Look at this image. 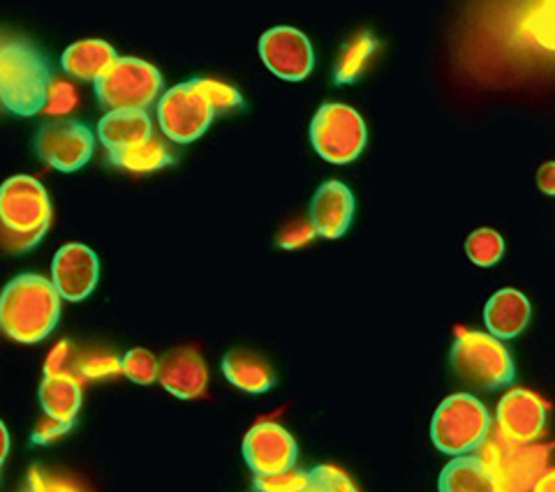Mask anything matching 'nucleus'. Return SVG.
<instances>
[{
  "mask_svg": "<svg viewBox=\"0 0 555 492\" xmlns=\"http://www.w3.org/2000/svg\"><path fill=\"white\" fill-rule=\"evenodd\" d=\"M253 485L262 492H306L310 490V477L308 471H297L292 467L278 474H267V477H255Z\"/></svg>",
  "mask_w": 555,
  "mask_h": 492,
  "instance_id": "obj_29",
  "label": "nucleus"
},
{
  "mask_svg": "<svg viewBox=\"0 0 555 492\" xmlns=\"http://www.w3.org/2000/svg\"><path fill=\"white\" fill-rule=\"evenodd\" d=\"M8 453H10V432L3 420H0V467H3Z\"/></svg>",
  "mask_w": 555,
  "mask_h": 492,
  "instance_id": "obj_39",
  "label": "nucleus"
},
{
  "mask_svg": "<svg viewBox=\"0 0 555 492\" xmlns=\"http://www.w3.org/2000/svg\"><path fill=\"white\" fill-rule=\"evenodd\" d=\"M491 426L493 418L479 398L454 393L433 414L430 437L440 453L465 455L477 451Z\"/></svg>",
  "mask_w": 555,
  "mask_h": 492,
  "instance_id": "obj_6",
  "label": "nucleus"
},
{
  "mask_svg": "<svg viewBox=\"0 0 555 492\" xmlns=\"http://www.w3.org/2000/svg\"><path fill=\"white\" fill-rule=\"evenodd\" d=\"M51 63L40 47L24 38L0 44V104L22 118L38 116L44 107Z\"/></svg>",
  "mask_w": 555,
  "mask_h": 492,
  "instance_id": "obj_3",
  "label": "nucleus"
},
{
  "mask_svg": "<svg viewBox=\"0 0 555 492\" xmlns=\"http://www.w3.org/2000/svg\"><path fill=\"white\" fill-rule=\"evenodd\" d=\"M67 361H69V345L67 342H59L54 349L49 351L47 363H44V375L67 373Z\"/></svg>",
  "mask_w": 555,
  "mask_h": 492,
  "instance_id": "obj_35",
  "label": "nucleus"
},
{
  "mask_svg": "<svg viewBox=\"0 0 555 492\" xmlns=\"http://www.w3.org/2000/svg\"><path fill=\"white\" fill-rule=\"evenodd\" d=\"M520 28H524V35L534 44L553 51V0H540V3L524 16Z\"/></svg>",
  "mask_w": 555,
  "mask_h": 492,
  "instance_id": "obj_27",
  "label": "nucleus"
},
{
  "mask_svg": "<svg viewBox=\"0 0 555 492\" xmlns=\"http://www.w3.org/2000/svg\"><path fill=\"white\" fill-rule=\"evenodd\" d=\"M366 122L347 104L326 102L310 122V144L328 165L354 163L366 148Z\"/></svg>",
  "mask_w": 555,
  "mask_h": 492,
  "instance_id": "obj_8",
  "label": "nucleus"
},
{
  "mask_svg": "<svg viewBox=\"0 0 555 492\" xmlns=\"http://www.w3.org/2000/svg\"><path fill=\"white\" fill-rule=\"evenodd\" d=\"M315 236L318 234H315V230H312V224L299 220V222L289 224L287 230H283L278 243H281V248H285V250H297V248H301V245L310 243Z\"/></svg>",
  "mask_w": 555,
  "mask_h": 492,
  "instance_id": "obj_33",
  "label": "nucleus"
},
{
  "mask_svg": "<svg viewBox=\"0 0 555 492\" xmlns=\"http://www.w3.org/2000/svg\"><path fill=\"white\" fill-rule=\"evenodd\" d=\"M243 461L255 477L292 469L299 461L297 439L273 420H262L243 437Z\"/></svg>",
  "mask_w": 555,
  "mask_h": 492,
  "instance_id": "obj_12",
  "label": "nucleus"
},
{
  "mask_svg": "<svg viewBox=\"0 0 555 492\" xmlns=\"http://www.w3.org/2000/svg\"><path fill=\"white\" fill-rule=\"evenodd\" d=\"M114 61H116V49L109 42L79 40L63 51L61 67L65 75L75 77L79 81L93 83L104 75V69H107Z\"/></svg>",
  "mask_w": 555,
  "mask_h": 492,
  "instance_id": "obj_21",
  "label": "nucleus"
},
{
  "mask_svg": "<svg viewBox=\"0 0 555 492\" xmlns=\"http://www.w3.org/2000/svg\"><path fill=\"white\" fill-rule=\"evenodd\" d=\"M537 187H540L546 197L555 195V165L546 163L537 171Z\"/></svg>",
  "mask_w": 555,
  "mask_h": 492,
  "instance_id": "obj_37",
  "label": "nucleus"
},
{
  "mask_svg": "<svg viewBox=\"0 0 555 492\" xmlns=\"http://www.w3.org/2000/svg\"><path fill=\"white\" fill-rule=\"evenodd\" d=\"M40 407L47 416L61 420V424L75 426L81 410V381L73 373L44 375L40 384Z\"/></svg>",
  "mask_w": 555,
  "mask_h": 492,
  "instance_id": "obj_20",
  "label": "nucleus"
},
{
  "mask_svg": "<svg viewBox=\"0 0 555 492\" xmlns=\"http://www.w3.org/2000/svg\"><path fill=\"white\" fill-rule=\"evenodd\" d=\"M438 488L442 492H493L489 471L477 455L470 453L454 455V461L442 469Z\"/></svg>",
  "mask_w": 555,
  "mask_h": 492,
  "instance_id": "obj_23",
  "label": "nucleus"
},
{
  "mask_svg": "<svg viewBox=\"0 0 555 492\" xmlns=\"http://www.w3.org/2000/svg\"><path fill=\"white\" fill-rule=\"evenodd\" d=\"M77 373L79 377L89 379V381H100V379H109L120 375V359L114 354V351H89L77 361Z\"/></svg>",
  "mask_w": 555,
  "mask_h": 492,
  "instance_id": "obj_28",
  "label": "nucleus"
},
{
  "mask_svg": "<svg viewBox=\"0 0 555 492\" xmlns=\"http://www.w3.org/2000/svg\"><path fill=\"white\" fill-rule=\"evenodd\" d=\"M495 428L514 444L537 442L546 428L544 400L528 389L507 391L498 402Z\"/></svg>",
  "mask_w": 555,
  "mask_h": 492,
  "instance_id": "obj_14",
  "label": "nucleus"
},
{
  "mask_svg": "<svg viewBox=\"0 0 555 492\" xmlns=\"http://www.w3.org/2000/svg\"><path fill=\"white\" fill-rule=\"evenodd\" d=\"M193 81L197 83V88L204 93V98L211 102V107L216 109V114L243 107V95L236 91L234 86L216 81V79H193Z\"/></svg>",
  "mask_w": 555,
  "mask_h": 492,
  "instance_id": "obj_30",
  "label": "nucleus"
},
{
  "mask_svg": "<svg viewBox=\"0 0 555 492\" xmlns=\"http://www.w3.org/2000/svg\"><path fill=\"white\" fill-rule=\"evenodd\" d=\"M354 195L340 181H326L318 187L315 197L310 199L308 222L318 236L336 241L347 234L354 220Z\"/></svg>",
  "mask_w": 555,
  "mask_h": 492,
  "instance_id": "obj_16",
  "label": "nucleus"
},
{
  "mask_svg": "<svg viewBox=\"0 0 555 492\" xmlns=\"http://www.w3.org/2000/svg\"><path fill=\"white\" fill-rule=\"evenodd\" d=\"M153 134L146 109H109L98 122L95 137L107 153L126 151Z\"/></svg>",
  "mask_w": 555,
  "mask_h": 492,
  "instance_id": "obj_18",
  "label": "nucleus"
},
{
  "mask_svg": "<svg viewBox=\"0 0 555 492\" xmlns=\"http://www.w3.org/2000/svg\"><path fill=\"white\" fill-rule=\"evenodd\" d=\"M98 137L81 120H49L35 134V153L40 160L63 173H75L89 165Z\"/></svg>",
  "mask_w": 555,
  "mask_h": 492,
  "instance_id": "obj_10",
  "label": "nucleus"
},
{
  "mask_svg": "<svg viewBox=\"0 0 555 492\" xmlns=\"http://www.w3.org/2000/svg\"><path fill=\"white\" fill-rule=\"evenodd\" d=\"M220 367L224 379L243 393H267L275 384V371L271 363L267 361V357L257 354L253 349H230L228 354L222 357Z\"/></svg>",
  "mask_w": 555,
  "mask_h": 492,
  "instance_id": "obj_19",
  "label": "nucleus"
},
{
  "mask_svg": "<svg viewBox=\"0 0 555 492\" xmlns=\"http://www.w3.org/2000/svg\"><path fill=\"white\" fill-rule=\"evenodd\" d=\"M79 102V95L75 91L73 83H67L63 79H51L49 83V91H47V100H44V107L42 112L47 116H67L69 112H75Z\"/></svg>",
  "mask_w": 555,
  "mask_h": 492,
  "instance_id": "obj_31",
  "label": "nucleus"
},
{
  "mask_svg": "<svg viewBox=\"0 0 555 492\" xmlns=\"http://www.w3.org/2000/svg\"><path fill=\"white\" fill-rule=\"evenodd\" d=\"M28 485H30L33 490H40V492H44V490H73V488H75V483L49 479L47 474H44L42 469H38V467L30 469V474H28Z\"/></svg>",
  "mask_w": 555,
  "mask_h": 492,
  "instance_id": "obj_36",
  "label": "nucleus"
},
{
  "mask_svg": "<svg viewBox=\"0 0 555 492\" xmlns=\"http://www.w3.org/2000/svg\"><path fill=\"white\" fill-rule=\"evenodd\" d=\"M214 118L216 109L193 79L171 86L158 98V126L173 144L188 146L197 142L211 128Z\"/></svg>",
  "mask_w": 555,
  "mask_h": 492,
  "instance_id": "obj_9",
  "label": "nucleus"
},
{
  "mask_svg": "<svg viewBox=\"0 0 555 492\" xmlns=\"http://www.w3.org/2000/svg\"><path fill=\"white\" fill-rule=\"evenodd\" d=\"M109 163L132 173H151L169 167L173 163V153L163 139L151 134L144 142H139L126 151L109 153Z\"/></svg>",
  "mask_w": 555,
  "mask_h": 492,
  "instance_id": "obj_22",
  "label": "nucleus"
},
{
  "mask_svg": "<svg viewBox=\"0 0 555 492\" xmlns=\"http://www.w3.org/2000/svg\"><path fill=\"white\" fill-rule=\"evenodd\" d=\"M551 444H514L491 426L477 446V458L483 463L493 492H528L551 465Z\"/></svg>",
  "mask_w": 555,
  "mask_h": 492,
  "instance_id": "obj_4",
  "label": "nucleus"
},
{
  "mask_svg": "<svg viewBox=\"0 0 555 492\" xmlns=\"http://www.w3.org/2000/svg\"><path fill=\"white\" fill-rule=\"evenodd\" d=\"M532 318V308L526 294L518 289H500L483 308V324L491 336L500 340H514L526 331Z\"/></svg>",
  "mask_w": 555,
  "mask_h": 492,
  "instance_id": "obj_17",
  "label": "nucleus"
},
{
  "mask_svg": "<svg viewBox=\"0 0 555 492\" xmlns=\"http://www.w3.org/2000/svg\"><path fill=\"white\" fill-rule=\"evenodd\" d=\"M69 428H73V426L61 424V420L44 414V418L40 420L38 428H35V432H33V444H51V442H56V439H61Z\"/></svg>",
  "mask_w": 555,
  "mask_h": 492,
  "instance_id": "obj_34",
  "label": "nucleus"
},
{
  "mask_svg": "<svg viewBox=\"0 0 555 492\" xmlns=\"http://www.w3.org/2000/svg\"><path fill=\"white\" fill-rule=\"evenodd\" d=\"M465 255L475 263V267L491 269L502 257H505V241H502V236L495 230L481 226V230H475L470 236H467Z\"/></svg>",
  "mask_w": 555,
  "mask_h": 492,
  "instance_id": "obj_25",
  "label": "nucleus"
},
{
  "mask_svg": "<svg viewBox=\"0 0 555 492\" xmlns=\"http://www.w3.org/2000/svg\"><path fill=\"white\" fill-rule=\"evenodd\" d=\"M310 490L318 492H354L357 483L347 477V474L332 465H318L308 471Z\"/></svg>",
  "mask_w": 555,
  "mask_h": 492,
  "instance_id": "obj_32",
  "label": "nucleus"
},
{
  "mask_svg": "<svg viewBox=\"0 0 555 492\" xmlns=\"http://www.w3.org/2000/svg\"><path fill=\"white\" fill-rule=\"evenodd\" d=\"M451 367L479 391L507 389L516 379V367L505 340L491 333L465 331L451 347Z\"/></svg>",
  "mask_w": 555,
  "mask_h": 492,
  "instance_id": "obj_5",
  "label": "nucleus"
},
{
  "mask_svg": "<svg viewBox=\"0 0 555 492\" xmlns=\"http://www.w3.org/2000/svg\"><path fill=\"white\" fill-rule=\"evenodd\" d=\"M259 59L283 81H304L315 67V49L299 28L275 26L259 38Z\"/></svg>",
  "mask_w": 555,
  "mask_h": 492,
  "instance_id": "obj_11",
  "label": "nucleus"
},
{
  "mask_svg": "<svg viewBox=\"0 0 555 492\" xmlns=\"http://www.w3.org/2000/svg\"><path fill=\"white\" fill-rule=\"evenodd\" d=\"M375 51H377V40L373 33L363 30V33L354 35V38L347 42L340 51L336 69H334V81L340 86L354 83L363 73H366V67L373 61Z\"/></svg>",
  "mask_w": 555,
  "mask_h": 492,
  "instance_id": "obj_24",
  "label": "nucleus"
},
{
  "mask_svg": "<svg viewBox=\"0 0 555 492\" xmlns=\"http://www.w3.org/2000/svg\"><path fill=\"white\" fill-rule=\"evenodd\" d=\"M95 98L104 109H149L163 93V75L158 67L132 56H116L93 81Z\"/></svg>",
  "mask_w": 555,
  "mask_h": 492,
  "instance_id": "obj_7",
  "label": "nucleus"
},
{
  "mask_svg": "<svg viewBox=\"0 0 555 492\" xmlns=\"http://www.w3.org/2000/svg\"><path fill=\"white\" fill-rule=\"evenodd\" d=\"M158 384L179 400H197L208 389V367L195 345L169 349L158 365Z\"/></svg>",
  "mask_w": 555,
  "mask_h": 492,
  "instance_id": "obj_15",
  "label": "nucleus"
},
{
  "mask_svg": "<svg viewBox=\"0 0 555 492\" xmlns=\"http://www.w3.org/2000/svg\"><path fill=\"white\" fill-rule=\"evenodd\" d=\"M100 280V259L83 243H65L51 261V283L63 301L79 303L89 298Z\"/></svg>",
  "mask_w": 555,
  "mask_h": 492,
  "instance_id": "obj_13",
  "label": "nucleus"
},
{
  "mask_svg": "<svg viewBox=\"0 0 555 492\" xmlns=\"http://www.w3.org/2000/svg\"><path fill=\"white\" fill-rule=\"evenodd\" d=\"M553 485H555V474H553V469L548 467L540 479H537V483H534V492H553Z\"/></svg>",
  "mask_w": 555,
  "mask_h": 492,
  "instance_id": "obj_38",
  "label": "nucleus"
},
{
  "mask_svg": "<svg viewBox=\"0 0 555 492\" xmlns=\"http://www.w3.org/2000/svg\"><path fill=\"white\" fill-rule=\"evenodd\" d=\"M61 301L54 283L44 275H16L0 292V331L20 345H38L59 326Z\"/></svg>",
  "mask_w": 555,
  "mask_h": 492,
  "instance_id": "obj_1",
  "label": "nucleus"
},
{
  "mask_svg": "<svg viewBox=\"0 0 555 492\" xmlns=\"http://www.w3.org/2000/svg\"><path fill=\"white\" fill-rule=\"evenodd\" d=\"M160 359L144 347H134L128 354L120 357V375H126L132 384L151 386L158 381Z\"/></svg>",
  "mask_w": 555,
  "mask_h": 492,
  "instance_id": "obj_26",
  "label": "nucleus"
},
{
  "mask_svg": "<svg viewBox=\"0 0 555 492\" xmlns=\"http://www.w3.org/2000/svg\"><path fill=\"white\" fill-rule=\"evenodd\" d=\"M51 224V199L44 185L26 173L0 185V248L10 255L33 250Z\"/></svg>",
  "mask_w": 555,
  "mask_h": 492,
  "instance_id": "obj_2",
  "label": "nucleus"
}]
</instances>
